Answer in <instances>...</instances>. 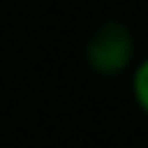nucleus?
Returning <instances> with one entry per match:
<instances>
[{
    "label": "nucleus",
    "mask_w": 148,
    "mask_h": 148,
    "mask_svg": "<svg viewBox=\"0 0 148 148\" xmlns=\"http://www.w3.org/2000/svg\"><path fill=\"white\" fill-rule=\"evenodd\" d=\"M137 55V44L129 30V25L118 19H107L90 33L88 44H85V60H88L90 71L101 74V77H118V74L129 71Z\"/></svg>",
    "instance_id": "1"
},
{
    "label": "nucleus",
    "mask_w": 148,
    "mask_h": 148,
    "mask_svg": "<svg viewBox=\"0 0 148 148\" xmlns=\"http://www.w3.org/2000/svg\"><path fill=\"white\" fill-rule=\"evenodd\" d=\"M132 96H134V104H137L140 110H143V115L148 118V55L132 71Z\"/></svg>",
    "instance_id": "2"
}]
</instances>
